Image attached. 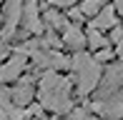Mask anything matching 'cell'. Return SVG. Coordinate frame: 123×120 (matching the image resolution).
<instances>
[{
  "label": "cell",
  "instance_id": "8",
  "mask_svg": "<svg viewBox=\"0 0 123 120\" xmlns=\"http://www.w3.org/2000/svg\"><path fill=\"white\" fill-rule=\"evenodd\" d=\"M63 45L68 48V50H75V53H80L83 48L88 45V40H86V33H83L78 25H68V28L63 30Z\"/></svg>",
  "mask_w": 123,
  "mask_h": 120
},
{
  "label": "cell",
  "instance_id": "6",
  "mask_svg": "<svg viewBox=\"0 0 123 120\" xmlns=\"http://www.w3.org/2000/svg\"><path fill=\"white\" fill-rule=\"evenodd\" d=\"M28 68V55L20 50H15L13 55H10L8 63L0 65V83H10V80H18L20 73Z\"/></svg>",
  "mask_w": 123,
  "mask_h": 120
},
{
  "label": "cell",
  "instance_id": "20",
  "mask_svg": "<svg viewBox=\"0 0 123 120\" xmlns=\"http://www.w3.org/2000/svg\"><path fill=\"white\" fill-rule=\"evenodd\" d=\"M28 115H33V118H43V105H35V103H33V105L28 108Z\"/></svg>",
  "mask_w": 123,
  "mask_h": 120
},
{
  "label": "cell",
  "instance_id": "1",
  "mask_svg": "<svg viewBox=\"0 0 123 120\" xmlns=\"http://www.w3.org/2000/svg\"><path fill=\"white\" fill-rule=\"evenodd\" d=\"M40 105L53 113H68L73 100H70V83L55 70H45L40 75Z\"/></svg>",
  "mask_w": 123,
  "mask_h": 120
},
{
  "label": "cell",
  "instance_id": "16",
  "mask_svg": "<svg viewBox=\"0 0 123 120\" xmlns=\"http://www.w3.org/2000/svg\"><path fill=\"white\" fill-rule=\"evenodd\" d=\"M93 58H96L98 63H108V60H113V58H116V50H111V48H103V50H98Z\"/></svg>",
  "mask_w": 123,
  "mask_h": 120
},
{
  "label": "cell",
  "instance_id": "23",
  "mask_svg": "<svg viewBox=\"0 0 123 120\" xmlns=\"http://www.w3.org/2000/svg\"><path fill=\"white\" fill-rule=\"evenodd\" d=\"M116 55H118V58H121V60H123V40H121V43H118V45H116Z\"/></svg>",
  "mask_w": 123,
  "mask_h": 120
},
{
  "label": "cell",
  "instance_id": "11",
  "mask_svg": "<svg viewBox=\"0 0 123 120\" xmlns=\"http://www.w3.org/2000/svg\"><path fill=\"white\" fill-rule=\"evenodd\" d=\"M43 20L48 23V28H50V30H65V28H68V20H65L55 8H50L48 13L43 15Z\"/></svg>",
  "mask_w": 123,
  "mask_h": 120
},
{
  "label": "cell",
  "instance_id": "5",
  "mask_svg": "<svg viewBox=\"0 0 123 120\" xmlns=\"http://www.w3.org/2000/svg\"><path fill=\"white\" fill-rule=\"evenodd\" d=\"M121 88H123V60L118 65H111V68L105 70L103 80H100V100L111 98L113 93H118Z\"/></svg>",
  "mask_w": 123,
  "mask_h": 120
},
{
  "label": "cell",
  "instance_id": "21",
  "mask_svg": "<svg viewBox=\"0 0 123 120\" xmlns=\"http://www.w3.org/2000/svg\"><path fill=\"white\" fill-rule=\"evenodd\" d=\"M83 18H86V15L80 13V8H70V20H75V23H83Z\"/></svg>",
  "mask_w": 123,
  "mask_h": 120
},
{
  "label": "cell",
  "instance_id": "14",
  "mask_svg": "<svg viewBox=\"0 0 123 120\" xmlns=\"http://www.w3.org/2000/svg\"><path fill=\"white\" fill-rule=\"evenodd\" d=\"M70 65H73V60H70V58H65V55H60V53L53 50V65H50V70H55V73H58V70L70 68Z\"/></svg>",
  "mask_w": 123,
  "mask_h": 120
},
{
  "label": "cell",
  "instance_id": "12",
  "mask_svg": "<svg viewBox=\"0 0 123 120\" xmlns=\"http://www.w3.org/2000/svg\"><path fill=\"white\" fill-rule=\"evenodd\" d=\"M108 5V0H83L80 3V13L83 15H91V18H96L100 10Z\"/></svg>",
  "mask_w": 123,
  "mask_h": 120
},
{
  "label": "cell",
  "instance_id": "18",
  "mask_svg": "<svg viewBox=\"0 0 123 120\" xmlns=\"http://www.w3.org/2000/svg\"><path fill=\"white\" fill-rule=\"evenodd\" d=\"M68 120H88V113H86V108H78V110H73Z\"/></svg>",
  "mask_w": 123,
  "mask_h": 120
},
{
  "label": "cell",
  "instance_id": "2",
  "mask_svg": "<svg viewBox=\"0 0 123 120\" xmlns=\"http://www.w3.org/2000/svg\"><path fill=\"white\" fill-rule=\"evenodd\" d=\"M70 68L78 73V93L80 95H88L91 90L98 88V83H100V63L96 58L86 55V53H75Z\"/></svg>",
  "mask_w": 123,
  "mask_h": 120
},
{
  "label": "cell",
  "instance_id": "25",
  "mask_svg": "<svg viewBox=\"0 0 123 120\" xmlns=\"http://www.w3.org/2000/svg\"><path fill=\"white\" fill-rule=\"evenodd\" d=\"M8 58V50H0V60H5Z\"/></svg>",
  "mask_w": 123,
  "mask_h": 120
},
{
  "label": "cell",
  "instance_id": "4",
  "mask_svg": "<svg viewBox=\"0 0 123 120\" xmlns=\"http://www.w3.org/2000/svg\"><path fill=\"white\" fill-rule=\"evenodd\" d=\"M91 108L100 115H105L108 120H116V118H123V88L118 93H113L111 98H105V100H93Z\"/></svg>",
  "mask_w": 123,
  "mask_h": 120
},
{
  "label": "cell",
  "instance_id": "24",
  "mask_svg": "<svg viewBox=\"0 0 123 120\" xmlns=\"http://www.w3.org/2000/svg\"><path fill=\"white\" fill-rule=\"evenodd\" d=\"M0 120H10V118H8V113H5L3 108H0Z\"/></svg>",
  "mask_w": 123,
  "mask_h": 120
},
{
  "label": "cell",
  "instance_id": "22",
  "mask_svg": "<svg viewBox=\"0 0 123 120\" xmlns=\"http://www.w3.org/2000/svg\"><path fill=\"white\" fill-rule=\"evenodd\" d=\"M113 8H116V13L123 15V0H113Z\"/></svg>",
  "mask_w": 123,
  "mask_h": 120
},
{
  "label": "cell",
  "instance_id": "17",
  "mask_svg": "<svg viewBox=\"0 0 123 120\" xmlns=\"http://www.w3.org/2000/svg\"><path fill=\"white\" fill-rule=\"evenodd\" d=\"M50 5L53 8H65V10H70L75 5V0H50Z\"/></svg>",
  "mask_w": 123,
  "mask_h": 120
},
{
  "label": "cell",
  "instance_id": "15",
  "mask_svg": "<svg viewBox=\"0 0 123 120\" xmlns=\"http://www.w3.org/2000/svg\"><path fill=\"white\" fill-rule=\"evenodd\" d=\"M3 110L8 113L10 120H28V110H23L20 105H8V108H3Z\"/></svg>",
  "mask_w": 123,
  "mask_h": 120
},
{
  "label": "cell",
  "instance_id": "19",
  "mask_svg": "<svg viewBox=\"0 0 123 120\" xmlns=\"http://www.w3.org/2000/svg\"><path fill=\"white\" fill-rule=\"evenodd\" d=\"M111 40H113L116 45H118V43L123 40V28H118V25H116V28L111 30Z\"/></svg>",
  "mask_w": 123,
  "mask_h": 120
},
{
  "label": "cell",
  "instance_id": "9",
  "mask_svg": "<svg viewBox=\"0 0 123 120\" xmlns=\"http://www.w3.org/2000/svg\"><path fill=\"white\" fill-rule=\"evenodd\" d=\"M116 20H118V13H116L113 5H105L103 10L93 18V30H113Z\"/></svg>",
  "mask_w": 123,
  "mask_h": 120
},
{
  "label": "cell",
  "instance_id": "3",
  "mask_svg": "<svg viewBox=\"0 0 123 120\" xmlns=\"http://www.w3.org/2000/svg\"><path fill=\"white\" fill-rule=\"evenodd\" d=\"M23 8L25 0H5V25L0 30V40H10L15 35V28L23 18Z\"/></svg>",
  "mask_w": 123,
  "mask_h": 120
},
{
  "label": "cell",
  "instance_id": "26",
  "mask_svg": "<svg viewBox=\"0 0 123 120\" xmlns=\"http://www.w3.org/2000/svg\"><path fill=\"white\" fill-rule=\"evenodd\" d=\"M0 3H5V0H0Z\"/></svg>",
  "mask_w": 123,
  "mask_h": 120
},
{
  "label": "cell",
  "instance_id": "13",
  "mask_svg": "<svg viewBox=\"0 0 123 120\" xmlns=\"http://www.w3.org/2000/svg\"><path fill=\"white\" fill-rule=\"evenodd\" d=\"M86 40H88V48H91V50H103V48H108V38H103L100 35V30H91L86 35Z\"/></svg>",
  "mask_w": 123,
  "mask_h": 120
},
{
  "label": "cell",
  "instance_id": "10",
  "mask_svg": "<svg viewBox=\"0 0 123 120\" xmlns=\"http://www.w3.org/2000/svg\"><path fill=\"white\" fill-rule=\"evenodd\" d=\"M10 93H13V103L15 105H28V103L33 100V80L30 78H20V83Z\"/></svg>",
  "mask_w": 123,
  "mask_h": 120
},
{
  "label": "cell",
  "instance_id": "7",
  "mask_svg": "<svg viewBox=\"0 0 123 120\" xmlns=\"http://www.w3.org/2000/svg\"><path fill=\"white\" fill-rule=\"evenodd\" d=\"M23 28L28 33H35L40 35L43 33V15L38 10V0H25V8H23Z\"/></svg>",
  "mask_w": 123,
  "mask_h": 120
}]
</instances>
